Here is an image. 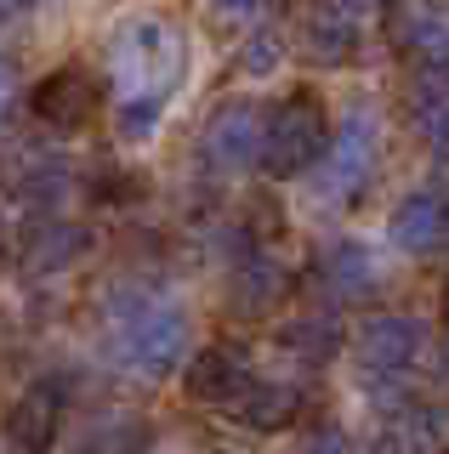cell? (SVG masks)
I'll use <instances>...</instances> for the list:
<instances>
[{"mask_svg": "<svg viewBox=\"0 0 449 454\" xmlns=\"http://www.w3.org/2000/svg\"><path fill=\"white\" fill-rule=\"evenodd\" d=\"M182 68H188V35L171 12H125L108 28V80H114V131L120 142H148L171 103Z\"/></svg>", "mask_w": 449, "mask_h": 454, "instance_id": "obj_1", "label": "cell"}, {"mask_svg": "<svg viewBox=\"0 0 449 454\" xmlns=\"http://www.w3.org/2000/svg\"><path fill=\"white\" fill-rule=\"evenodd\" d=\"M103 335H108V358H114L125 375L160 380L188 358V312H182L171 295L154 290H108L103 307Z\"/></svg>", "mask_w": 449, "mask_h": 454, "instance_id": "obj_2", "label": "cell"}, {"mask_svg": "<svg viewBox=\"0 0 449 454\" xmlns=\"http://www.w3.org/2000/svg\"><path fill=\"white\" fill-rule=\"evenodd\" d=\"M325 142H330V108H325V97L290 91V97H279V103L262 114L256 165L268 170V176H279V182L307 176V170L319 165V153H325Z\"/></svg>", "mask_w": 449, "mask_h": 454, "instance_id": "obj_3", "label": "cell"}, {"mask_svg": "<svg viewBox=\"0 0 449 454\" xmlns=\"http://www.w3.org/2000/svg\"><path fill=\"white\" fill-rule=\"evenodd\" d=\"M375 160H382V120H375L370 108H353L342 125L330 131L325 153H319V205H353V199L370 188L375 176Z\"/></svg>", "mask_w": 449, "mask_h": 454, "instance_id": "obj_4", "label": "cell"}, {"mask_svg": "<svg viewBox=\"0 0 449 454\" xmlns=\"http://www.w3.org/2000/svg\"><path fill=\"white\" fill-rule=\"evenodd\" d=\"M427 352H432V330L410 312H375L353 340L364 380H375V387H404L427 364Z\"/></svg>", "mask_w": 449, "mask_h": 454, "instance_id": "obj_5", "label": "cell"}, {"mask_svg": "<svg viewBox=\"0 0 449 454\" xmlns=\"http://www.w3.org/2000/svg\"><path fill=\"white\" fill-rule=\"evenodd\" d=\"M63 409H68V380H58V375L29 380V387L12 397V409L0 415V443H6V454H51L58 449Z\"/></svg>", "mask_w": 449, "mask_h": 454, "instance_id": "obj_6", "label": "cell"}, {"mask_svg": "<svg viewBox=\"0 0 449 454\" xmlns=\"http://www.w3.org/2000/svg\"><path fill=\"white\" fill-rule=\"evenodd\" d=\"M250 380H256V364L240 340H210L182 364V392L205 409H233L250 392Z\"/></svg>", "mask_w": 449, "mask_h": 454, "instance_id": "obj_7", "label": "cell"}, {"mask_svg": "<svg viewBox=\"0 0 449 454\" xmlns=\"http://www.w3.org/2000/svg\"><path fill=\"white\" fill-rule=\"evenodd\" d=\"M256 142H262V108L240 97V103H222L205 120L200 160H205V170H217V176H245V170L256 165Z\"/></svg>", "mask_w": 449, "mask_h": 454, "instance_id": "obj_8", "label": "cell"}, {"mask_svg": "<svg viewBox=\"0 0 449 454\" xmlns=\"http://www.w3.org/2000/svg\"><path fill=\"white\" fill-rule=\"evenodd\" d=\"M392 245L404 255H438L449 250V182H421L392 205L387 222Z\"/></svg>", "mask_w": 449, "mask_h": 454, "instance_id": "obj_9", "label": "cell"}, {"mask_svg": "<svg viewBox=\"0 0 449 454\" xmlns=\"http://www.w3.org/2000/svg\"><path fill=\"white\" fill-rule=\"evenodd\" d=\"M97 108H103V85H97L86 68H58V74H46L35 85V120L58 137L86 131L97 120Z\"/></svg>", "mask_w": 449, "mask_h": 454, "instance_id": "obj_10", "label": "cell"}, {"mask_svg": "<svg viewBox=\"0 0 449 454\" xmlns=\"http://www.w3.org/2000/svg\"><path fill=\"white\" fill-rule=\"evenodd\" d=\"M392 46H398L404 68H410L415 80L449 74V18L438 6H427V0H415V6L398 12V23H392Z\"/></svg>", "mask_w": 449, "mask_h": 454, "instance_id": "obj_11", "label": "cell"}, {"mask_svg": "<svg viewBox=\"0 0 449 454\" xmlns=\"http://www.w3.org/2000/svg\"><path fill=\"white\" fill-rule=\"evenodd\" d=\"M302 46H307L313 63L342 68V63H353L358 46H364V18L347 12L342 0H319V6H307V18H302Z\"/></svg>", "mask_w": 449, "mask_h": 454, "instance_id": "obj_12", "label": "cell"}, {"mask_svg": "<svg viewBox=\"0 0 449 454\" xmlns=\"http://www.w3.org/2000/svg\"><path fill=\"white\" fill-rule=\"evenodd\" d=\"M290 290V267L279 262V255L268 250H250L233 262V278H228V301L233 312H245V318H262V312H273L279 301H285Z\"/></svg>", "mask_w": 449, "mask_h": 454, "instance_id": "obj_13", "label": "cell"}, {"mask_svg": "<svg viewBox=\"0 0 449 454\" xmlns=\"http://www.w3.org/2000/svg\"><path fill=\"white\" fill-rule=\"evenodd\" d=\"M382 443L392 454H444L449 449V403L432 397H410L387 415V437Z\"/></svg>", "mask_w": 449, "mask_h": 454, "instance_id": "obj_14", "label": "cell"}, {"mask_svg": "<svg viewBox=\"0 0 449 454\" xmlns=\"http://www.w3.org/2000/svg\"><path fill=\"white\" fill-rule=\"evenodd\" d=\"M233 409H240V420L250 432H290L307 409V392L296 380H250V392Z\"/></svg>", "mask_w": 449, "mask_h": 454, "instance_id": "obj_15", "label": "cell"}, {"mask_svg": "<svg viewBox=\"0 0 449 454\" xmlns=\"http://www.w3.org/2000/svg\"><path fill=\"white\" fill-rule=\"evenodd\" d=\"M86 227L80 222H63V216H40V227L29 239H23V267L29 273H63V267H75L80 255H86Z\"/></svg>", "mask_w": 449, "mask_h": 454, "instance_id": "obj_16", "label": "cell"}, {"mask_svg": "<svg viewBox=\"0 0 449 454\" xmlns=\"http://www.w3.org/2000/svg\"><path fill=\"white\" fill-rule=\"evenodd\" d=\"M273 340L290 352V358H302V364H330L335 352L347 347V330H342V318H335V312H302V318L279 324Z\"/></svg>", "mask_w": 449, "mask_h": 454, "instance_id": "obj_17", "label": "cell"}, {"mask_svg": "<svg viewBox=\"0 0 449 454\" xmlns=\"http://www.w3.org/2000/svg\"><path fill=\"white\" fill-rule=\"evenodd\" d=\"M143 449H148V426L137 415H125V409H103L68 443V454H143Z\"/></svg>", "mask_w": 449, "mask_h": 454, "instance_id": "obj_18", "label": "cell"}, {"mask_svg": "<svg viewBox=\"0 0 449 454\" xmlns=\"http://www.w3.org/2000/svg\"><path fill=\"white\" fill-rule=\"evenodd\" d=\"M325 278H330V290H342V295H370L375 284H382V267H375L370 245L342 239V245L325 255Z\"/></svg>", "mask_w": 449, "mask_h": 454, "instance_id": "obj_19", "label": "cell"}, {"mask_svg": "<svg viewBox=\"0 0 449 454\" xmlns=\"http://www.w3.org/2000/svg\"><path fill=\"white\" fill-rule=\"evenodd\" d=\"M410 114H415L421 137H427L438 153H449V74H438V80H415Z\"/></svg>", "mask_w": 449, "mask_h": 454, "instance_id": "obj_20", "label": "cell"}, {"mask_svg": "<svg viewBox=\"0 0 449 454\" xmlns=\"http://www.w3.org/2000/svg\"><path fill=\"white\" fill-rule=\"evenodd\" d=\"M302 454H353V443H347V437L335 432V426H325V432L307 437V449H302Z\"/></svg>", "mask_w": 449, "mask_h": 454, "instance_id": "obj_21", "label": "cell"}, {"mask_svg": "<svg viewBox=\"0 0 449 454\" xmlns=\"http://www.w3.org/2000/svg\"><path fill=\"white\" fill-rule=\"evenodd\" d=\"M40 6H46V0H0V23H18V18H29Z\"/></svg>", "mask_w": 449, "mask_h": 454, "instance_id": "obj_22", "label": "cell"}, {"mask_svg": "<svg viewBox=\"0 0 449 454\" xmlns=\"http://www.w3.org/2000/svg\"><path fill=\"white\" fill-rule=\"evenodd\" d=\"M210 6H217V12H233V18H245V12H256L262 0H210Z\"/></svg>", "mask_w": 449, "mask_h": 454, "instance_id": "obj_23", "label": "cell"}, {"mask_svg": "<svg viewBox=\"0 0 449 454\" xmlns=\"http://www.w3.org/2000/svg\"><path fill=\"white\" fill-rule=\"evenodd\" d=\"M6 103H12V63H0V114H6Z\"/></svg>", "mask_w": 449, "mask_h": 454, "instance_id": "obj_24", "label": "cell"}, {"mask_svg": "<svg viewBox=\"0 0 449 454\" xmlns=\"http://www.w3.org/2000/svg\"><path fill=\"white\" fill-rule=\"evenodd\" d=\"M342 6H347V12H358V18H364V12H375V6H387V0H342Z\"/></svg>", "mask_w": 449, "mask_h": 454, "instance_id": "obj_25", "label": "cell"}, {"mask_svg": "<svg viewBox=\"0 0 449 454\" xmlns=\"http://www.w3.org/2000/svg\"><path fill=\"white\" fill-rule=\"evenodd\" d=\"M444 454H449V449H444Z\"/></svg>", "mask_w": 449, "mask_h": 454, "instance_id": "obj_26", "label": "cell"}]
</instances>
